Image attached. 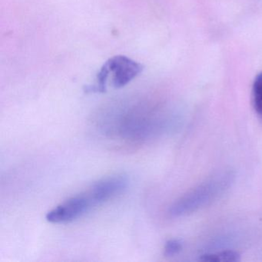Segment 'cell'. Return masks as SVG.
Here are the masks:
<instances>
[{
    "mask_svg": "<svg viewBox=\"0 0 262 262\" xmlns=\"http://www.w3.org/2000/svg\"><path fill=\"white\" fill-rule=\"evenodd\" d=\"M229 182L230 176L227 174L207 181L176 201L170 208V215L179 217L202 208L222 192Z\"/></svg>",
    "mask_w": 262,
    "mask_h": 262,
    "instance_id": "1",
    "label": "cell"
},
{
    "mask_svg": "<svg viewBox=\"0 0 262 262\" xmlns=\"http://www.w3.org/2000/svg\"><path fill=\"white\" fill-rule=\"evenodd\" d=\"M95 207L88 194L75 196L49 211L47 222L53 224L67 223L82 217Z\"/></svg>",
    "mask_w": 262,
    "mask_h": 262,
    "instance_id": "2",
    "label": "cell"
},
{
    "mask_svg": "<svg viewBox=\"0 0 262 262\" xmlns=\"http://www.w3.org/2000/svg\"><path fill=\"white\" fill-rule=\"evenodd\" d=\"M104 66L108 74H112L113 85L116 89L125 86L139 76L144 68L142 64L124 56H114L106 61Z\"/></svg>",
    "mask_w": 262,
    "mask_h": 262,
    "instance_id": "3",
    "label": "cell"
},
{
    "mask_svg": "<svg viewBox=\"0 0 262 262\" xmlns=\"http://www.w3.org/2000/svg\"><path fill=\"white\" fill-rule=\"evenodd\" d=\"M128 185V178L123 174L110 176L95 183L87 194L96 206L122 194Z\"/></svg>",
    "mask_w": 262,
    "mask_h": 262,
    "instance_id": "4",
    "label": "cell"
},
{
    "mask_svg": "<svg viewBox=\"0 0 262 262\" xmlns=\"http://www.w3.org/2000/svg\"><path fill=\"white\" fill-rule=\"evenodd\" d=\"M253 105L259 119L262 121V73H259L252 86Z\"/></svg>",
    "mask_w": 262,
    "mask_h": 262,
    "instance_id": "5",
    "label": "cell"
},
{
    "mask_svg": "<svg viewBox=\"0 0 262 262\" xmlns=\"http://www.w3.org/2000/svg\"><path fill=\"white\" fill-rule=\"evenodd\" d=\"M202 261H238L240 260V254L234 251H221L214 254H204L201 257Z\"/></svg>",
    "mask_w": 262,
    "mask_h": 262,
    "instance_id": "6",
    "label": "cell"
},
{
    "mask_svg": "<svg viewBox=\"0 0 262 262\" xmlns=\"http://www.w3.org/2000/svg\"><path fill=\"white\" fill-rule=\"evenodd\" d=\"M182 249V244L180 241L176 240V239H172V240L168 241L165 243V255L168 257H172V256L176 255L179 254Z\"/></svg>",
    "mask_w": 262,
    "mask_h": 262,
    "instance_id": "7",
    "label": "cell"
}]
</instances>
